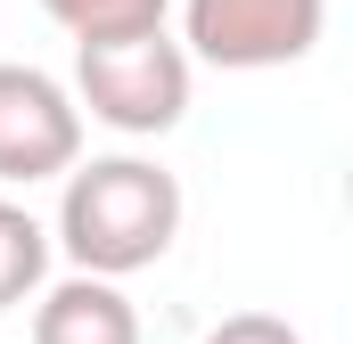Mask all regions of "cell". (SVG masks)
I'll return each instance as SVG.
<instances>
[{
  "mask_svg": "<svg viewBox=\"0 0 353 344\" xmlns=\"http://www.w3.org/2000/svg\"><path fill=\"white\" fill-rule=\"evenodd\" d=\"M181 238V180L157 156H90L58 180L50 255H66L83 279L123 287L132 270H157Z\"/></svg>",
  "mask_w": 353,
  "mask_h": 344,
  "instance_id": "cell-1",
  "label": "cell"
},
{
  "mask_svg": "<svg viewBox=\"0 0 353 344\" xmlns=\"http://www.w3.org/2000/svg\"><path fill=\"white\" fill-rule=\"evenodd\" d=\"M189 50L173 33H132V41H83L74 50V107L123 140H165L189 115Z\"/></svg>",
  "mask_w": 353,
  "mask_h": 344,
  "instance_id": "cell-2",
  "label": "cell"
},
{
  "mask_svg": "<svg viewBox=\"0 0 353 344\" xmlns=\"http://www.w3.org/2000/svg\"><path fill=\"white\" fill-rule=\"evenodd\" d=\"M321 33H329V0H181L189 66H222V74L304 66Z\"/></svg>",
  "mask_w": 353,
  "mask_h": 344,
  "instance_id": "cell-3",
  "label": "cell"
},
{
  "mask_svg": "<svg viewBox=\"0 0 353 344\" xmlns=\"http://www.w3.org/2000/svg\"><path fill=\"white\" fill-rule=\"evenodd\" d=\"M83 164V107L74 90L41 66L0 58V180L33 189V180H66Z\"/></svg>",
  "mask_w": 353,
  "mask_h": 344,
  "instance_id": "cell-4",
  "label": "cell"
},
{
  "mask_svg": "<svg viewBox=\"0 0 353 344\" xmlns=\"http://www.w3.org/2000/svg\"><path fill=\"white\" fill-rule=\"evenodd\" d=\"M33 344H140V312L123 287L66 270L58 287L33 295Z\"/></svg>",
  "mask_w": 353,
  "mask_h": 344,
  "instance_id": "cell-5",
  "label": "cell"
},
{
  "mask_svg": "<svg viewBox=\"0 0 353 344\" xmlns=\"http://www.w3.org/2000/svg\"><path fill=\"white\" fill-rule=\"evenodd\" d=\"M41 287H50V230L17 197H0V312L33 303Z\"/></svg>",
  "mask_w": 353,
  "mask_h": 344,
  "instance_id": "cell-6",
  "label": "cell"
},
{
  "mask_svg": "<svg viewBox=\"0 0 353 344\" xmlns=\"http://www.w3.org/2000/svg\"><path fill=\"white\" fill-rule=\"evenodd\" d=\"M165 8H173V0H41V17H50V25H66V33H74V50H83V41L165 33Z\"/></svg>",
  "mask_w": 353,
  "mask_h": 344,
  "instance_id": "cell-7",
  "label": "cell"
},
{
  "mask_svg": "<svg viewBox=\"0 0 353 344\" xmlns=\"http://www.w3.org/2000/svg\"><path fill=\"white\" fill-rule=\"evenodd\" d=\"M197 344H304L279 312H230V320H214Z\"/></svg>",
  "mask_w": 353,
  "mask_h": 344,
  "instance_id": "cell-8",
  "label": "cell"
}]
</instances>
